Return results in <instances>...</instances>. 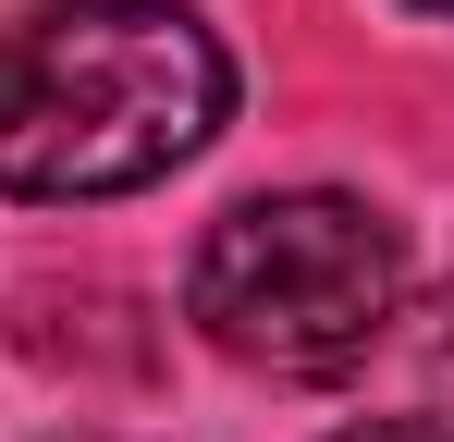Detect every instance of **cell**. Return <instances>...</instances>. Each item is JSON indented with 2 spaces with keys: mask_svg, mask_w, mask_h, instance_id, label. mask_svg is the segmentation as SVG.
<instances>
[{
  "mask_svg": "<svg viewBox=\"0 0 454 442\" xmlns=\"http://www.w3.org/2000/svg\"><path fill=\"white\" fill-rule=\"evenodd\" d=\"M418 357H430V381H454V258L430 283V307H418Z\"/></svg>",
  "mask_w": 454,
  "mask_h": 442,
  "instance_id": "obj_3",
  "label": "cell"
},
{
  "mask_svg": "<svg viewBox=\"0 0 454 442\" xmlns=\"http://www.w3.org/2000/svg\"><path fill=\"white\" fill-rule=\"evenodd\" d=\"M430 12H454V0H430Z\"/></svg>",
  "mask_w": 454,
  "mask_h": 442,
  "instance_id": "obj_5",
  "label": "cell"
},
{
  "mask_svg": "<svg viewBox=\"0 0 454 442\" xmlns=\"http://www.w3.org/2000/svg\"><path fill=\"white\" fill-rule=\"evenodd\" d=\"M233 123V50L184 0H25L0 12V197L74 209L184 172Z\"/></svg>",
  "mask_w": 454,
  "mask_h": 442,
  "instance_id": "obj_1",
  "label": "cell"
},
{
  "mask_svg": "<svg viewBox=\"0 0 454 442\" xmlns=\"http://www.w3.org/2000/svg\"><path fill=\"white\" fill-rule=\"evenodd\" d=\"M344 442H454V418H369V430H344Z\"/></svg>",
  "mask_w": 454,
  "mask_h": 442,
  "instance_id": "obj_4",
  "label": "cell"
},
{
  "mask_svg": "<svg viewBox=\"0 0 454 442\" xmlns=\"http://www.w3.org/2000/svg\"><path fill=\"white\" fill-rule=\"evenodd\" d=\"M184 320L222 344L233 368L270 381H344L393 344L405 320V233L369 197L332 185H283V197H233L197 258H184Z\"/></svg>",
  "mask_w": 454,
  "mask_h": 442,
  "instance_id": "obj_2",
  "label": "cell"
}]
</instances>
